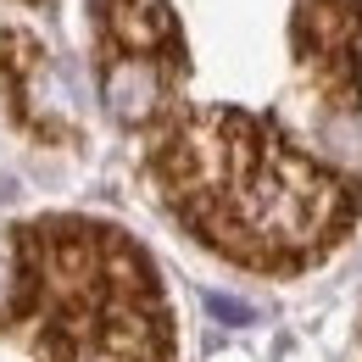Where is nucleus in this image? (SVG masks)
Segmentation results:
<instances>
[{
	"label": "nucleus",
	"instance_id": "nucleus-2",
	"mask_svg": "<svg viewBox=\"0 0 362 362\" xmlns=\"http://www.w3.org/2000/svg\"><path fill=\"white\" fill-rule=\"evenodd\" d=\"M301 56L313 62L323 90L346 106L362 100V6L357 0H301L296 17Z\"/></svg>",
	"mask_w": 362,
	"mask_h": 362
},
{
	"label": "nucleus",
	"instance_id": "nucleus-1",
	"mask_svg": "<svg viewBox=\"0 0 362 362\" xmlns=\"http://www.w3.org/2000/svg\"><path fill=\"white\" fill-rule=\"evenodd\" d=\"M168 201L212 251L245 268L296 273L323 262L362 212V189L307 162L268 123L212 112L156 151Z\"/></svg>",
	"mask_w": 362,
	"mask_h": 362
}]
</instances>
